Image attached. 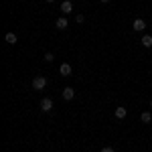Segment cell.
I'll return each instance as SVG.
<instances>
[{
	"label": "cell",
	"instance_id": "6da1fadb",
	"mask_svg": "<svg viewBox=\"0 0 152 152\" xmlns=\"http://www.w3.org/2000/svg\"><path fill=\"white\" fill-rule=\"evenodd\" d=\"M47 77H43V75H37V77H33V89H37V91H43L45 87H47Z\"/></svg>",
	"mask_w": 152,
	"mask_h": 152
},
{
	"label": "cell",
	"instance_id": "7a4b0ae2",
	"mask_svg": "<svg viewBox=\"0 0 152 152\" xmlns=\"http://www.w3.org/2000/svg\"><path fill=\"white\" fill-rule=\"evenodd\" d=\"M41 110H43L45 114H49V112L53 110V99H51V97H43V99H41Z\"/></svg>",
	"mask_w": 152,
	"mask_h": 152
},
{
	"label": "cell",
	"instance_id": "3957f363",
	"mask_svg": "<svg viewBox=\"0 0 152 152\" xmlns=\"http://www.w3.org/2000/svg\"><path fill=\"white\" fill-rule=\"evenodd\" d=\"M59 73H61L63 77H69L71 73H73V67H71L69 63H61V67H59Z\"/></svg>",
	"mask_w": 152,
	"mask_h": 152
},
{
	"label": "cell",
	"instance_id": "277c9868",
	"mask_svg": "<svg viewBox=\"0 0 152 152\" xmlns=\"http://www.w3.org/2000/svg\"><path fill=\"white\" fill-rule=\"evenodd\" d=\"M61 12H63V14L73 12V2H71V0H63V2H61Z\"/></svg>",
	"mask_w": 152,
	"mask_h": 152
},
{
	"label": "cell",
	"instance_id": "5b68a950",
	"mask_svg": "<svg viewBox=\"0 0 152 152\" xmlns=\"http://www.w3.org/2000/svg\"><path fill=\"white\" fill-rule=\"evenodd\" d=\"M132 28H134V31H136V33H142V31H144V28H146V23H144V20H142V18H136V20H134V23H132Z\"/></svg>",
	"mask_w": 152,
	"mask_h": 152
},
{
	"label": "cell",
	"instance_id": "8992f818",
	"mask_svg": "<svg viewBox=\"0 0 152 152\" xmlns=\"http://www.w3.org/2000/svg\"><path fill=\"white\" fill-rule=\"evenodd\" d=\"M61 95H63V99H67V102H71V99L75 97V89H73V87H65V89L61 91Z\"/></svg>",
	"mask_w": 152,
	"mask_h": 152
},
{
	"label": "cell",
	"instance_id": "52a82bcc",
	"mask_svg": "<svg viewBox=\"0 0 152 152\" xmlns=\"http://www.w3.org/2000/svg\"><path fill=\"white\" fill-rule=\"evenodd\" d=\"M114 114H116V118H118V120H124V118H126V114H128V110H126L124 105H118Z\"/></svg>",
	"mask_w": 152,
	"mask_h": 152
},
{
	"label": "cell",
	"instance_id": "ba28073f",
	"mask_svg": "<svg viewBox=\"0 0 152 152\" xmlns=\"http://www.w3.org/2000/svg\"><path fill=\"white\" fill-rule=\"evenodd\" d=\"M57 28H61V31H65V28H67V26H69V20H67V18H65V16H59L57 18Z\"/></svg>",
	"mask_w": 152,
	"mask_h": 152
},
{
	"label": "cell",
	"instance_id": "9c48e42d",
	"mask_svg": "<svg viewBox=\"0 0 152 152\" xmlns=\"http://www.w3.org/2000/svg\"><path fill=\"white\" fill-rule=\"evenodd\" d=\"M142 47H144V49H150L152 47V35H144V37H142Z\"/></svg>",
	"mask_w": 152,
	"mask_h": 152
},
{
	"label": "cell",
	"instance_id": "30bf717a",
	"mask_svg": "<svg viewBox=\"0 0 152 152\" xmlns=\"http://www.w3.org/2000/svg\"><path fill=\"white\" fill-rule=\"evenodd\" d=\"M4 39H6V43H8V45H16V41H18V37L14 35V33H6Z\"/></svg>",
	"mask_w": 152,
	"mask_h": 152
},
{
	"label": "cell",
	"instance_id": "8fae6325",
	"mask_svg": "<svg viewBox=\"0 0 152 152\" xmlns=\"http://www.w3.org/2000/svg\"><path fill=\"white\" fill-rule=\"evenodd\" d=\"M140 120H142V124H150V122H152V114H150V112H142Z\"/></svg>",
	"mask_w": 152,
	"mask_h": 152
},
{
	"label": "cell",
	"instance_id": "7c38bea8",
	"mask_svg": "<svg viewBox=\"0 0 152 152\" xmlns=\"http://www.w3.org/2000/svg\"><path fill=\"white\" fill-rule=\"evenodd\" d=\"M53 59H55L53 53H45V63H53Z\"/></svg>",
	"mask_w": 152,
	"mask_h": 152
},
{
	"label": "cell",
	"instance_id": "4fadbf2b",
	"mask_svg": "<svg viewBox=\"0 0 152 152\" xmlns=\"http://www.w3.org/2000/svg\"><path fill=\"white\" fill-rule=\"evenodd\" d=\"M83 20H85V16H83V14H75V23H77V24H81Z\"/></svg>",
	"mask_w": 152,
	"mask_h": 152
},
{
	"label": "cell",
	"instance_id": "5bb4252c",
	"mask_svg": "<svg viewBox=\"0 0 152 152\" xmlns=\"http://www.w3.org/2000/svg\"><path fill=\"white\" fill-rule=\"evenodd\" d=\"M99 152H116V150H114L112 146H104V148H102V150H99Z\"/></svg>",
	"mask_w": 152,
	"mask_h": 152
},
{
	"label": "cell",
	"instance_id": "9a60e30c",
	"mask_svg": "<svg viewBox=\"0 0 152 152\" xmlns=\"http://www.w3.org/2000/svg\"><path fill=\"white\" fill-rule=\"evenodd\" d=\"M47 2H49V4H51V2H55V0H47Z\"/></svg>",
	"mask_w": 152,
	"mask_h": 152
},
{
	"label": "cell",
	"instance_id": "2e32d148",
	"mask_svg": "<svg viewBox=\"0 0 152 152\" xmlns=\"http://www.w3.org/2000/svg\"><path fill=\"white\" fill-rule=\"evenodd\" d=\"M99 2H110V0H99Z\"/></svg>",
	"mask_w": 152,
	"mask_h": 152
},
{
	"label": "cell",
	"instance_id": "e0dca14e",
	"mask_svg": "<svg viewBox=\"0 0 152 152\" xmlns=\"http://www.w3.org/2000/svg\"><path fill=\"white\" fill-rule=\"evenodd\" d=\"M150 110H152V99H150Z\"/></svg>",
	"mask_w": 152,
	"mask_h": 152
}]
</instances>
